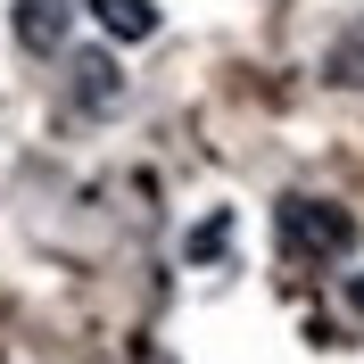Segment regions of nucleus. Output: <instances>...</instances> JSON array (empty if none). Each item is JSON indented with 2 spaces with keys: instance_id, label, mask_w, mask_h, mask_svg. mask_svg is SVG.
Masks as SVG:
<instances>
[{
  "instance_id": "f257e3e1",
  "label": "nucleus",
  "mask_w": 364,
  "mask_h": 364,
  "mask_svg": "<svg viewBox=\"0 0 364 364\" xmlns=\"http://www.w3.org/2000/svg\"><path fill=\"white\" fill-rule=\"evenodd\" d=\"M273 240H282V257L290 265H340L348 249H356V215L331 199H306V191H290V199L273 207Z\"/></svg>"
},
{
  "instance_id": "f03ea898",
  "label": "nucleus",
  "mask_w": 364,
  "mask_h": 364,
  "mask_svg": "<svg viewBox=\"0 0 364 364\" xmlns=\"http://www.w3.org/2000/svg\"><path fill=\"white\" fill-rule=\"evenodd\" d=\"M75 9H83V0H17V17H9V25H17V42L33 50V58H58Z\"/></svg>"
},
{
  "instance_id": "7ed1b4c3",
  "label": "nucleus",
  "mask_w": 364,
  "mask_h": 364,
  "mask_svg": "<svg viewBox=\"0 0 364 364\" xmlns=\"http://www.w3.org/2000/svg\"><path fill=\"white\" fill-rule=\"evenodd\" d=\"M91 17H100V33H116V42H149L158 33V0H83Z\"/></svg>"
},
{
  "instance_id": "20e7f679",
  "label": "nucleus",
  "mask_w": 364,
  "mask_h": 364,
  "mask_svg": "<svg viewBox=\"0 0 364 364\" xmlns=\"http://www.w3.org/2000/svg\"><path fill=\"white\" fill-rule=\"evenodd\" d=\"M323 75H331V83H348V91H364V9L340 25V33H331V50H323Z\"/></svg>"
},
{
  "instance_id": "39448f33",
  "label": "nucleus",
  "mask_w": 364,
  "mask_h": 364,
  "mask_svg": "<svg viewBox=\"0 0 364 364\" xmlns=\"http://www.w3.org/2000/svg\"><path fill=\"white\" fill-rule=\"evenodd\" d=\"M67 75H75V100H83V108H116V100H124V83H116V58H100V50H83Z\"/></svg>"
},
{
  "instance_id": "423d86ee",
  "label": "nucleus",
  "mask_w": 364,
  "mask_h": 364,
  "mask_svg": "<svg viewBox=\"0 0 364 364\" xmlns=\"http://www.w3.org/2000/svg\"><path fill=\"white\" fill-rule=\"evenodd\" d=\"M182 249L199 257V265H207V257H224V249H232V207H215V215H207V224L191 232V240H182Z\"/></svg>"
},
{
  "instance_id": "0eeeda50",
  "label": "nucleus",
  "mask_w": 364,
  "mask_h": 364,
  "mask_svg": "<svg viewBox=\"0 0 364 364\" xmlns=\"http://www.w3.org/2000/svg\"><path fill=\"white\" fill-rule=\"evenodd\" d=\"M348 306H356V315H364V273H348Z\"/></svg>"
}]
</instances>
